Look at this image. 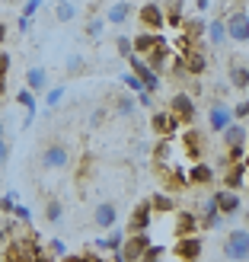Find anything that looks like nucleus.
Here are the masks:
<instances>
[{"label":"nucleus","instance_id":"obj_29","mask_svg":"<svg viewBox=\"0 0 249 262\" xmlns=\"http://www.w3.org/2000/svg\"><path fill=\"white\" fill-rule=\"evenodd\" d=\"M153 160H156V166H173L169 163L173 160V144H169V138H160V144L153 150Z\"/></svg>","mask_w":249,"mask_h":262},{"label":"nucleus","instance_id":"obj_28","mask_svg":"<svg viewBox=\"0 0 249 262\" xmlns=\"http://www.w3.org/2000/svg\"><path fill=\"white\" fill-rule=\"evenodd\" d=\"M55 19L58 23H74L77 19V4L74 0H58L55 4Z\"/></svg>","mask_w":249,"mask_h":262},{"label":"nucleus","instance_id":"obj_15","mask_svg":"<svg viewBox=\"0 0 249 262\" xmlns=\"http://www.w3.org/2000/svg\"><path fill=\"white\" fill-rule=\"evenodd\" d=\"M150 128H153V135H160V138H173L176 131H179V122H176V115L173 112H153V119H150Z\"/></svg>","mask_w":249,"mask_h":262},{"label":"nucleus","instance_id":"obj_34","mask_svg":"<svg viewBox=\"0 0 249 262\" xmlns=\"http://www.w3.org/2000/svg\"><path fill=\"white\" fill-rule=\"evenodd\" d=\"M166 256V246H156V243H147V250L141 253V262H156Z\"/></svg>","mask_w":249,"mask_h":262},{"label":"nucleus","instance_id":"obj_42","mask_svg":"<svg viewBox=\"0 0 249 262\" xmlns=\"http://www.w3.org/2000/svg\"><path fill=\"white\" fill-rule=\"evenodd\" d=\"M48 250H51V259H64V256H67V243H64V240H51Z\"/></svg>","mask_w":249,"mask_h":262},{"label":"nucleus","instance_id":"obj_13","mask_svg":"<svg viewBox=\"0 0 249 262\" xmlns=\"http://www.w3.org/2000/svg\"><path fill=\"white\" fill-rule=\"evenodd\" d=\"M182 68H186V74L189 77H201L205 71H208V55L201 48H189V51H182Z\"/></svg>","mask_w":249,"mask_h":262},{"label":"nucleus","instance_id":"obj_4","mask_svg":"<svg viewBox=\"0 0 249 262\" xmlns=\"http://www.w3.org/2000/svg\"><path fill=\"white\" fill-rule=\"evenodd\" d=\"M220 250H224L220 256L230 259V262H246V259H249V227H237V230H230Z\"/></svg>","mask_w":249,"mask_h":262},{"label":"nucleus","instance_id":"obj_43","mask_svg":"<svg viewBox=\"0 0 249 262\" xmlns=\"http://www.w3.org/2000/svg\"><path fill=\"white\" fill-rule=\"evenodd\" d=\"M61 99H64V86H51V90H48V96H45V102H48L51 109H55Z\"/></svg>","mask_w":249,"mask_h":262},{"label":"nucleus","instance_id":"obj_53","mask_svg":"<svg viewBox=\"0 0 249 262\" xmlns=\"http://www.w3.org/2000/svg\"><path fill=\"white\" fill-rule=\"evenodd\" d=\"M4 243H7V233H4V227H0V250H4Z\"/></svg>","mask_w":249,"mask_h":262},{"label":"nucleus","instance_id":"obj_21","mask_svg":"<svg viewBox=\"0 0 249 262\" xmlns=\"http://www.w3.org/2000/svg\"><path fill=\"white\" fill-rule=\"evenodd\" d=\"M160 42H166L160 32H141V35L131 38V48H134V55H147V51H150V48H156Z\"/></svg>","mask_w":249,"mask_h":262},{"label":"nucleus","instance_id":"obj_47","mask_svg":"<svg viewBox=\"0 0 249 262\" xmlns=\"http://www.w3.org/2000/svg\"><path fill=\"white\" fill-rule=\"evenodd\" d=\"M38 7H42V0H26V4H22V16H35Z\"/></svg>","mask_w":249,"mask_h":262},{"label":"nucleus","instance_id":"obj_35","mask_svg":"<svg viewBox=\"0 0 249 262\" xmlns=\"http://www.w3.org/2000/svg\"><path fill=\"white\" fill-rule=\"evenodd\" d=\"M83 71H86V58H83V55H71V58H67V74H71V77H80Z\"/></svg>","mask_w":249,"mask_h":262},{"label":"nucleus","instance_id":"obj_31","mask_svg":"<svg viewBox=\"0 0 249 262\" xmlns=\"http://www.w3.org/2000/svg\"><path fill=\"white\" fill-rule=\"evenodd\" d=\"M122 240H125V233L119 227H109V237L106 240H96V246H99V250H106V253H115L122 246Z\"/></svg>","mask_w":249,"mask_h":262},{"label":"nucleus","instance_id":"obj_19","mask_svg":"<svg viewBox=\"0 0 249 262\" xmlns=\"http://www.w3.org/2000/svg\"><path fill=\"white\" fill-rule=\"evenodd\" d=\"M214 199H217V208H220V214H224V217L237 214L240 208H243V202H240V192H237V189H220V192L214 195Z\"/></svg>","mask_w":249,"mask_h":262},{"label":"nucleus","instance_id":"obj_37","mask_svg":"<svg viewBox=\"0 0 249 262\" xmlns=\"http://www.w3.org/2000/svg\"><path fill=\"white\" fill-rule=\"evenodd\" d=\"M102 29H106V16H93V19L86 23V35H89V38H99Z\"/></svg>","mask_w":249,"mask_h":262},{"label":"nucleus","instance_id":"obj_12","mask_svg":"<svg viewBox=\"0 0 249 262\" xmlns=\"http://www.w3.org/2000/svg\"><path fill=\"white\" fill-rule=\"evenodd\" d=\"M138 19H141V26L147 32H160L163 26H166V19H163V4H144L141 13H138Z\"/></svg>","mask_w":249,"mask_h":262},{"label":"nucleus","instance_id":"obj_9","mask_svg":"<svg viewBox=\"0 0 249 262\" xmlns=\"http://www.w3.org/2000/svg\"><path fill=\"white\" fill-rule=\"evenodd\" d=\"M182 150H186L189 160H201V154H205V131L195 128V125H186V131H182Z\"/></svg>","mask_w":249,"mask_h":262},{"label":"nucleus","instance_id":"obj_24","mask_svg":"<svg viewBox=\"0 0 249 262\" xmlns=\"http://www.w3.org/2000/svg\"><path fill=\"white\" fill-rule=\"evenodd\" d=\"M128 16H131V4H128V0H119V4H112V7H109V13H106V23H112V26H122V23H128Z\"/></svg>","mask_w":249,"mask_h":262},{"label":"nucleus","instance_id":"obj_30","mask_svg":"<svg viewBox=\"0 0 249 262\" xmlns=\"http://www.w3.org/2000/svg\"><path fill=\"white\" fill-rule=\"evenodd\" d=\"M150 208L153 211H160V214H166V211H176V199L169 192H156L153 199H150Z\"/></svg>","mask_w":249,"mask_h":262},{"label":"nucleus","instance_id":"obj_46","mask_svg":"<svg viewBox=\"0 0 249 262\" xmlns=\"http://www.w3.org/2000/svg\"><path fill=\"white\" fill-rule=\"evenodd\" d=\"M138 106L153 109V93H150V90H141V93H138Z\"/></svg>","mask_w":249,"mask_h":262},{"label":"nucleus","instance_id":"obj_57","mask_svg":"<svg viewBox=\"0 0 249 262\" xmlns=\"http://www.w3.org/2000/svg\"><path fill=\"white\" fill-rule=\"evenodd\" d=\"M246 221H249V208H246Z\"/></svg>","mask_w":249,"mask_h":262},{"label":"nucleus","instance_id":"obj_32","mask_svg":"<svg viewBox=\"0 0 249 262\" xmlns=\"http://www.w3.org/2000/svg\"><path fill=\"white\" fill-rule=\"evenodd\" d=\"M163 19L169 26H182V0H169V7H163Z\"/></svg>","mask_w":249,"mask_h":262},{"label":"nucleus","instance_id":"obj_39","mask_svg":"<svg viewBox=\"0 0 249 262\" xmlns=\"http://www.w3.org/2000/svg\"><path fill=\"white\" fill-rule=\"evenodd\" d=\"M122 83L131 90V93H141V90H144V83H141L138 74H122Z\"/></svg>","mask_w":249,"mask_h":262},{"label":"nucleus","instance_id":"obj_50","mask_svg":"<svg viewBox=\"0 0 249 262\" xmlns=\"http://www.w3.org/2000/svg\"><path fill=\"white\" fill-rule=\"evenodd\" d=\"M102 122H106V109H96V112H93V119H89V125H93V128H99Z\"/></svg>","mask_w":249,"mask_h":262},{"label":"nucleus","instance_id":"obj_36","mask_svg":"<svg viewBox=\"0 0 249 262\" xmlns=\"http://www.w3.org/2000/svg\"><path fill=\"white\" fill-rule=\"evenodd\" d=\"M16 102H19V106H26V112H35V93H32L29 86L16 93Z\"/></svg>","mask_w":249,"mask_h":262},{"label":"nucleus","instance_id":"obj_1","mask_svg":"<svg viewBox=\"0 0 249 262\" xmlns=\"http://www.w3.org/2000/svg\"><path fill=\"white\" fill-rule=\"evenodd\" d=\"M220 141H224V147H227V163H233V160H246L249 131H246L243 119H233L224 131H220Z\"/></svg>","mask_w":249,"mask_h":262},{"label":"nucleus","instance_id":"obj_40","mask_svg":"<svg viewBox=\"0 0 249 262\" xmlns=\"http://www.w3.org/2000/svg\"><path fill=\"white\" fill-rule=\"evenodd\" d=\"M16 199H19L16 192H7L4 199H0V211H4V214H13V208H16Z\"/></svg>","mask_w":249,"mask_h":262},{"label":"nucleus","instance_id":"obj_25","mask_svg":"<svg viewBox=\"0 0 249 262\" xmlns=\"http://www.w3.org/2000/svg\"><path fill=\"white\" fill-rule=\"evenodd\" d=\"M26 86H29L32 93H42V90H48V74L42 68H29L26 71Z\"/></svg>","mask_w":249,"mask_h":262},{"label":"nucleus","instance_id":"obj_16","mask_svg":"<svg viewBox=\"0 0 249 262\" xmlns=\"http://www.w3.org/2000/svg\"><path fill=\"white\" fill-rule=\"evenodd\" d=\"M150 221H153V208H150V202L134 205V211H131V217H128V233L150 230Z\"/></svg>","mask_w":249,"mask_h":262},{"label":"nucleus","instance_id":"obj_20","mask_svg":"<svg viewBox=\"0 0 249 262\" xmlns=\"http://www.w3.org/2000/svg\"><path fill=\"white\" fill-rule=\"evenodd\" d=\"M246 173H249V166H246V160H233L230 166H227V176H224V189H243L246 186Z\"/></svg>","mask_w":249,"mask_h":262},{"label":"nucleus","instance_id":"obj_56","mask_svg":"<svg viewBox=\"0 0 249 262\" xmlns=\"http://www.w3.org/2000/svg\"><path fill=\"white\" fill-rule=\"evenodd\" d=\"M246 157H249V141H246ZM246 166H249V160H246Z\"/></svg>","mask_w":249,"mask_h":262},{"label":"nucleus","instance_id":"obj_2","mask_svg":"<svg viewBox=\"0 0 249 262\" xmlns=\"http://www.w3.org/2000/svg\"><path fill=\"white\" fill-rule=\"evenodd\" d=\"M4 259H10V262H32V259H45V253H42V246L35 243V233L32 237H7Z\"/></svg>","mask_w":249,"mask_h":262},{"label":"nucleus","instance_id":"obj_52","mask_svg":"<svg viewBox=\"0 0 249 262\" xmlns=\"http://www.w3.org/2000/svg\"><path fill=\"white\" fill-rule=\"evenodd\" d=\"M195 4H198V10H208V4H211V0H195Z\"/></svg>","mask_w":249,"mask_h":262},{"label":"nucleus","instance_id":"obj_18","mask_svg":"<svg viewBox=\"0 0 249 262\" xmlns=\"http://www.w3.org/2000/svg\"><path fill=\"white\" fill-rule=\"evenodd\" d=\"M205 38H208V45H211V48H224V45L230 42L224 19H208V23H205Z\"/></svg>","mask_w":249,"mask_h":262},{"label":"nucleus","instance_id":"obj_27","mask_svg":"<svg viewBox=\"0 0 249 262\" xmlns=\"http://www.w3.org/2000/svg\"><path fill=\"white\" fill-rule=\"evenodd\" d=\"M230 86H237V90H249V68L246 64H230Z\"/></svg>","mask_w":249,"mask_h":262},{"label":"nucleus","instance_id":"obj_10","mask_svg":"<svg viewBox=\"0 0 249 262\" xmlns=\"http://www.w3.org/2000/svg\"><path fill=\"white\" fill-rule=\"evenodd\" d=\"M230 122H233V109L227 102H211V109H208V131H211V135H220Z\"/></svg>","mask_w":249,"mask_h":262},{"label":"nucleus","instance_id":"obj_33","mask_svg":"<svg viewBox=\"0 0 249 262\" xmlns=\"http://www.w3.org/2000/svg\"><path fill=\"white\" fill-rule=\"evenodd\" d=\"M61 217H64V205H61V199H48V205H45V221H48V224H58Z\"/></svg>","mask_w":249,"mask_h":262},{"label":"nucleus","instance_id":"obj_7","mask_svg":"<svg viewBox=\"0 0 249 262\" xmlns=\"http://www.w3.org/2000/svg\"><path fill=\"white\" fill-rule=\"evenodd\" d=\"M169 112L176 115V122H179V125H192V122H195V115H198L192 93H186V90L173 93V99H169Z\"/></svg>","mask_w":249,"mask_h":262},{"label":"nucleus","instance_id":"obj_54","mask_svg":"<svg viewBox=\"0 0 249 262\" xmlns=\"http://www.w3.org/2000/svg\"><path fill=\"white\" fill-rule=\"evenodd\" d=\"M4 38H7V29H4V23H0V45H4Z\"/></svg>","mask_w":249,"mask_h":262},{"label":"nucleus","instance_id":"obj_14","mask_svg":"<svg viewBox=\"0 0 249 262\" xmlns=\"http://www.w3.org/2000/svg\"><path fill=\"white\" fill-rule=\"evenodd\" d=\"M115 224H119V208H115L112 202H99V205L93 208V227L109 230V227H115Z\"/></svg>","mask_w":249,"mask_h":262},{"label":"nucleus","instance_id":"obj_3","mask_svg":"<svg viewBox=\"0 0 249 262\" xmlns=\"http://www.w3.org/2000/svg\"><path fill=\"white\" fill-rule=\"evenodd\" d=\"M147 243H150L147 230L125 233V240H122V246H119V250L112 253V259H115V262H141V253L147 250Z\"/></svg>","mask_w":249,"mask_h":262},{"label":"nucleus","instance_id":"obj_6","mask_svg":"<svg viewBox=\"0 0 249 262\" xmlns=\"http://www.w3.org/2000/svg\"><path fill=\"white\" fill-rule=\"evenodd\" d=\"M125 61H128V68H131V71H134V74L141 77V83H144V90H150V93H156V90H160V83H163V77L156 74V71L150 68L147 61H144V55H134V51H131V55H128Z\"/></svg>","mask_w":249,"mask_h":262},{"label":"nucleus","instance_id":"obj_8","mask_svg":"<svg viewBox=\"0 0 249 262\" xmlns=\"http://www.w3.org/2000/svg\"><path fill=\"white\" fill-rule=\"evenodd\" d=\"M205 253V243L195 237V233H186V237H176L173 243V256L182 259V262H198Z\"/></svg>","mask_w":249,"mask_h":262},{"label":"nucleus","instance_id":"obj_22","mask_svg":"<svg viewBox=\"0 0 249 262\" xmlns=\"http://www.w3.org/2000/svg\"><path fill=\"white\" fill-rule=\"evenodd\" d=\"M201 221L195 211H179L176 214V237H186V233H198Z\"/></svg>","mask_w":249,"mask_h":262},{"label":"nucleus","instance_id":"obj_23","mask_svg":"<svg viewBox=\"0 0 249 262\" xmlns=\"http://www.w3.org/2000/svg\"><path fill=\"white\" fill-rule=\"evenodd\" d=\"M211 182H214V169L201 160H195V166L189 169V186H211Z\"/></svg>","mask_w":249,"mask_h":262},{"label":"nucleus","instance_id":"obj_58","mask_svg":"<svg viewBox=\"0 0 249 262\" xmlns=\"http://www.w3.org/2000/svg\"><path fill=\"white\" fill-rule=\"evenodd\" d=\"M246 186H249V182H246Z\"/></svg>","mask_w":249,"mask_h":262},{"label":"nucleus","instance_id":"obj_41","mask_svg":"<svg viewBox=\"0 0 249 262\" xmlns=\"http://www.w3.org/2000/svg\"><path fill=\"white\" fill-rule=\"evenodd\" d=\"M13 217H16L22 227H29V221H32V211H29L26 205H16V208H13Z\"/></svg>","mask_w":249,"mask_h":262},{"label":"nucleus","instance_id":"obj_5","mask_svg":"<svg viewBox=\"0 0 249 262\" xmlns=\"http://www.w3.org/2000/svg\"><path fill=\"white\" fill-rule=\"evenodd\" d=\"M224 26H227V38H230V42H237V45L249 42V13L243 7L230 10L227 16H224Z\"/></svg>","mask_w":249,"mask_h":262},{"label":"nucleus","instance_id":"obj_17","mask_svg":"<svg viewBox=\"0 0 249 262\" xmlns=\"http://www.w3.org/2000/svg\"><path fill=\"white\" fill-rule=\"evenodd\" d=\"M147 64L163 77V71H169V64H173V51H169V42H160L156 48L147 51Z\"/></svg>","mask_w":249,"mask_h":262},{"label":"nucleus","instance_id":"obj_44","mask_svg":"<svg viewBox=\"0 0 249 262\" xmlns=\"http://www.w3.org/2000/svg\"><path fill=\"white\" fill-rule=\"evenodd\" d=\"M115 48H119L122 58H128L131 51H134V48H131V38H128V35H119V38H115Z\"/></svg>","mask_w":249,"mask_h":262},{"label":"nucleus","instance_id":"obj_51","mask_svg":"<svg viewBox=\"0 0 249 262\" xmlns=\"http://www.w3.org/2000/svg\"><path fill=\"white\" fill-rule=\"evenodd\" d=\"M29 26H32V16H19V23H16L19 32H29Z\"/></svg>","mask_w":249,"mask_h":262},{"label":"nucleus","instance_id":"obj_48","mask_svg":"<svg viewBox=\"0 0 249 262\" xmlns=\"http://www.w3.org/2000/svg\"><path fill=\"white\" fill-rule=\"evenodd\" d=\"M233 119H249V99L237 102V109H233Z\"/></svg>","mask_w":249,"mask_h":262},{"label":"nucleus","instance_id":"obj_11","mask_svg":"<svg viewBox=\"0 0 249 262\" xmlns=\"http://www.w3.org/2000/svg\"><path fill=\"white\" fill-rule=\"evenodd\" d=\"M71 163V154L64 144H45L42 147V166L45 169H64Z\"/></svg>","mask_w":249,"mask_h":262},{"label":"nucleus","instance_id":"obj_45","mask_svg":"<svg viewBox=\"0 0 249 262\" xmlns=\"http://www.w3.org/2000/svg\"><path fill=\"white\" fill-rule=\"evenodd\" d=\"M10 154H13V150H10V141H7V138H0V169L10 163Z\"/></svg>","mask_w":249,"mask_h":262},{"label":"nucleus","instance_id":"obj_49","mask_svg":"<svg viewBox=\"0 0 249 262\" xmlns=\"http://www.w3.org/2000/svg\"><path fill=\"white\" fill-rule=\"evenodd\" d=\"M7 74H10V55L0 48V77H7Z\"/></svg>","mask_w":249,"mask_h":262},{"label":"nucleus","instance_id":"obj_38","mask_svg":"<svg viewBox=\"0 0 249 262\" xmlns=\"http://www.w3.org/2000/svg\"><path fill=\"white\" fill-rule=\"evenodd\" d=\"M186 35L192 38V42H195V38H201V35H205V23H201V19H192V23H186Z\"/></svg>","mask_w":249,"mask_h":262},{"label":"nucleus","instance_id":"obj_55","mask_svg":"<svg viewBox=\"0 0 249 262\" xmlns=\"http://www.w3.org/2000/svg\"><path fill=\"white\" fill-rule=\"evenodd\" d=\"M0 138H7V125L4 122H0Z\"/></svg>","mask_w":249,"mask_h":262},{"label":"nucleus","instance_id":"obj_26","mask_svg":"<svg viewBox=\"0 0 249 262\" xmlns=\"http://www.w3.org/2000/svg\"><path fill=\"white\" fill-rule=\"evenodd\" d=\"M134 112H138L134 96H128V93L115 96V115H119V119H134Z\"/></svg>","mask_w":249,"mask_h":262}]
</instances>
